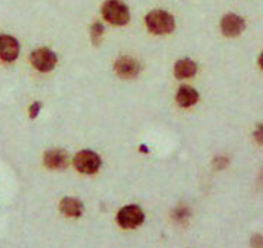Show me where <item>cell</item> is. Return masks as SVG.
I'll use <instances>...</instances> for the list:
<instances>
[{"instance_id":"1","label":"cell","mask_w":263,"mask_h":248,"mask_svg":"<svg viewBox=\"0 0 263 248\" xmlns=\"http://www.w3.org/2000/svg\"><path fill=\"white\" fill-rule=\"evenodd\" d=\"M147 31L154 35H170L175 29V17L166 10L156 9L149 12L145 17Z\"/></svg>"},{"instance_id":"2","label":"cell","mask_w":263,"mask_h":248,"mask_svg":"<svg viewBox=\"0 0 263 248\" xmlns=\"http://www.w3.org/2000/svg\"><path fill=\"white\" fill-rule=\"evenodd\" d=\"M101 15L113 26H124L130 20V10L122 0H106L101 6Z\"/></svg>"},{"instance_id":"3","label":"cell","mask_w":263,"mask_h":248,"mask_svg":"<svg viewBox=\"0 0 263 248\" xmlns=\"http://www.w3.org/2000/svg\"><path fill=\"white\" fill-rule=\"evenodd\" d=\"M145 214L139 205H126L117 212V224L124 230H133L143 224Z\"/></svg>"},{"instance_id":"4","label":"cell","mask_w":263,"mask_h":248,"mask_svg":"<svg viewBox=\"0 0 263 248\" xmlns=\"http://www.w3.org/2000/svg\"><path fill=\"white\" fill-rule=\"evenodd\" d=\"M74 166L80 173L94 175L100 169L101 159L93 150H81L74 157Z\"/></svg>"},{"instance_id":"5","label":"cell","mask_w":263,"mask_h":248,"mask_svg":"<svg viewBox=\"0 0 263 248\" xmlns=\"http://www.w3.org/2000/svg\"><path fill=\"white\" fill-rule=\"evenodd\" d=\"M29 59H31L32 67L35 70L41 71V72H49L55 68L57 62H58V56L49 48H38L32 52Z\"/></svg>"},{"instance_id":"6","label":"cell","mask_w":263,"mask_h":248,"mask_svg":"<svg viewBox=\"0 0 263 248\" xmlns=\"http://www.w3.org/2000/svg\"><path fill=\"white\" fill-rule=\"evenodd\" d=\"M246 28V22L241 16L236 13H227L220 20V31L227 38H236L241 35Z\"/></svg>"},{"instance_id":"7","label":"cell","mask_w":263,"mask_h":248,"mask_svg":"<svg viewBox=\"0 0 263 248\" xmlns=\"http://www.w3.org/2000/svg\"><path fill=\"white\" fill-rule=\"evenodd\" d=\"M115 72L117 74V77L130 79V78L138 77V74L140 72V64L135 58L124 55V56L117 58L115 62Z\"/></svg>"},{"instance_id":"8","label":"cell","mask_w":263,"mask_h":248,"mask_svg":"<svg viewBox=\"0 0 263 248\" xmlns=\"http://www.w3.org/2000/svg\"><path fill=\"white\" fill-rule=\"evenodd\" d=\"M21 45L17 39L10 35H0V59L5 62H13L19 56Z\"/></svg>"},{"instance_id":"9","label":"cell","mask_w":263,"mask_h":248,"mask_svg":"<svg viewBox=\"0 0 263 248\" xmlns=\"http://www.w3.org/2000/svg\"><path fill=\"white\" fill-rule=\"evenodd\" d=\"M44 163L49 169L54 171H60V169H65L70 163V157L68 153L62 149H52L48 150L45 156H44Z\"/></svg>"},{"instance_id":"10","label":"cell","mask_w":263,"mask_h":248,"mask_svg":"<svg viewBox=\"0 0 263 248\" xmlns=\"http://www.w3.org/2000/svg\"><path fill=\"white\" fill-rule=\"evenodd\" d=\"M175 100L178 102V106L188 109V107H193L195 106L198 100H200V94L198 91L190 86H182L179 87L177 95H175Z\"/></svg>"},{"instance_id":"11","label":"cell","mask_w":263,"mask_h":248,"mask_svg":"<svg viewBox=\"0 0 263 248\" xmlns=\"http://www.w3.org/2000/svg\"><path fill=\"white\" fill-rule=\"evenodd\" d=\"M60 211L65 217L68 218H78L83 215L84 212V205L83 202L77 199V198H64L61 202H60Z\"/></svg>"},{"instance_id":"12","label":"cell","mask_w":263,"mask_h":248,"mask_svg":"<svg viewBox=\"0 0 263 248\" xmlns=\"http://www.w3.org/2000/svg\"><path fill=\"white\" fill-rule=\"evenodd\" d=\"M197 64L190 59V58H182L178 59L174 65V75L178 78V79H186V78L194 77L197 74Z\"/></svg>"},{"instance_id":"13","label":"cell","mask_w":263,"mask_h":248,"mask_svg":"<svg viewBox=\"0 0 263 248\" xmlns=\"http://www.w3.org/2000/svg\"><path fill=\"white\" fill-rule=\"evenodd\" d=\"M103 36H104V25L97 20L90 26V38L93 45H100Z\"/></svg>"},{"instance_id":"14","label":"cell","mask_w":263,"mask_h":248,"mask_svg":"<svg viewBox=\"0 0 263 248\" xmlns=\"http://www.w3.org/2000/svg\"><path fill=\"white\" fill-rule=\"evenodd\" d=\"M172 217H174V219L179 221V222H184V221H186V219H188V217H190V210H188V208H185V206L177 208V210L174 211Z\"/></svg>"},{"instance_id":"15","label":"cell","mask_w":263,"mask_h":248,"mask_svg":"<svg viewBox=\"0 0 263 248\" xmlns=\"http://www.w3.org/2000/svg\"><path fill=\"white\" fill-rule=\"evenodd\" d=\"M227 164H229V159L226 156H217L216 159L213 160V166H214L216 171L224 169V168H227Z\"/></svg>"},{"instance_id":"16","label":"cell","mask_w":263,"mask_h":248,"mask_svg":"<svg viewBox=\"0 0 263 248\" xmlns=\"http://www.w3.org/2000/svg\"><path fill=\"white\" fill-rule=\"evenodd\" d=\"M41 109H42V102H41V101L33 102L31 107H29V117H31L32 120L39 116V111H41Z\"/></svg>"},{"instance_id":"17","label":"cell","mask_w":263,"mask_h":248,"mask_svg":"<svg viewBox=\"0 0 263 248\" xmlns=\"http://www.w3.org/2000/svg\"><path fill=\"white\" fill-rule=\"evenodd\" d=\"M250 247L252 248H263V235L262 234H255L250 240Z\"/></svg>"},{"instance_id":"18","label":"cell","mask_w":263,"mask_h":248,"mask_svg":"<svg viewBox=\"0 0 263 248\" xmlns=\"http://www.w3.org/2000/svg\"><path fill=\"white\" fill-rule=\"evenodd\" d=\"M253 139L257 144H263V124H257L253 132Z\"/></svg>"},{"instance_id":"19","label":"cell","mask_w":263,"mask_h":248,"mask_svg":"<svg viewBox=\"0 0 263 248\" xmlns=\"http://www.w3.org/2000/svg\"><path fill=\"white\" fill-rule=\"evenodd\" d=\"M139 150H140V152H142V153H149V149H147L146 146H145V144H140Z\"/></svg>"},{"instance_id":"20","label":"cell","mask_w":263,"mask_h":248,"mask_svg":"<svg viewBox=\"0 0 263 248\" xmlns=\"http://www.w3.org/2000/svg\"><path fill=\"white\" fill-rule=\"evenodd\" d=\"M259 67L263 70V52L260 54V56H259Z\"/></svg>"},{"instance_id":"21","label":"cell","mask_w":263,"mask_h":248,"mask_svg":"<svg viewBox=\"0 0 263 248\" xmlns=\"http://www.w3.org/2000/svg\"><path fill=\"white\" fill-rule=\"evenodd\" d=\"M262 178H263V175H262Z\"/></svg>"}]
</instances>
